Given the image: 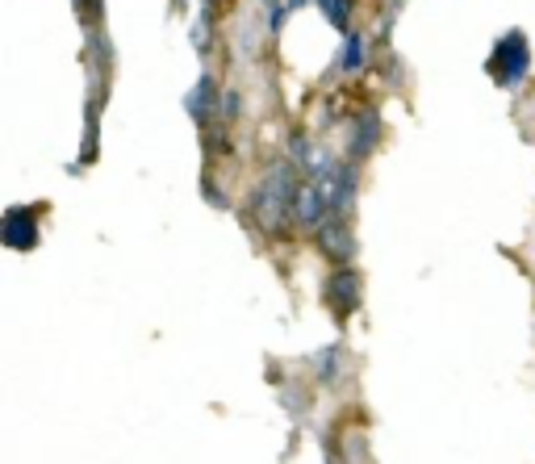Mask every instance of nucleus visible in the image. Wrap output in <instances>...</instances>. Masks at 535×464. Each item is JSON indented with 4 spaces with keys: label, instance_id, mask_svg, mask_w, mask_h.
Masks as SVG:
<instances>
[{
    "label": "nucleus",
    "instance_id": "7ed1b4c3",
    "mask_svg": "<svg viewBox=\"0 0 535 464\" xmlns=\"http://www.w3.org/2000/svg\"><path fill=\"white\" fill-rule=\"evenodd\" d=\"M0 239H5V247H13V251L38 247V218H34L30 205H13V210H5V218H0Z\"/></svg>",
    "mask_w": 535,
    "mask_h": 464
},
{
    "label": "nucleus",
    "instance_id": "39448f33",
    "mask_svg": "<svg viewBox=\"0 0 535 464\" xmlns=\"http://www.w3.org/2000/svg\"><path fill=\"white\" fill-rule=\"evenodd\" d=\"M322 247H327V255H335V260H352L356 255V243H352V230H347L343 218H331L327 226H322Z\"/></svg>",
    "mask_w": 535,
    "mask_h": 464
},
{
    "label": "nucleus",
    "instance_id": "ddd939ff",
    "mask_svg": "<svg viewBox=\"0 0 535 464\" xmlns=\"http://www.w3.org/2000/svg\"><path fill=\"white\" fill-rule=\"evenodd\" d=\"M201 5H209V0H201Z\"/></svg>",
    "mask_w": 535,
    "mask_h": 464
},
{
    "label": "nucleus",
    "instance_id": "0eeeda50",
    "mask_svg": "<svg viewBox=\"0 0 535 464\" xmlns=\"http://www.w3.org/2000/svg\"><path fill=\"white\" fill-rule=\"evenodd\" d=\"M377 147V113H364L360 126H356V143H352V155L360 159L364 151Z\"/></svg>",
    "mask_w": 535,
    "mask_h": 464
},
{
    "label": "nucleus",
    "instance_id": "9d476101",
    "mask_svg": "<svg viewBox=\"0 0 535 464\" xmlns=\"http://www.w3.org/2000/svg\"><path fill=\"white\" fill-rule=\"evenodd\" d=\"M360 63H364V42L356 34H347V42H343V67H347V72H360Z\"/></svg>",
    "mask_w": 535,
    "mask_h": 464
},
{
    "label": "nucleus",
    "instance_id": "423d86ee",
    "mask_svg": "<svg viewBox=\"0 0 535 464\" xmlns=\"http://www.w3.org/2000/svg\"><path fill=\"white\" fill-rule=\"evenodd\" d=\"M184 105H189V118L205 126L209 118H214V80L201 76V80L193 84V92H189V101H184Z\"/></svg>",
    "mask_w": 535,
    "mask_h": 464
},
{
    "label": "nucleus",
    "instance_id": "20e7f679",
    "mask_svg": "<svg viewBox=\"0 0 535 464\" xmlns=\"http://www.w3.org/2000/svg\"><path fill=\"white\" fill-rule=\"evenodd\" d=\"M331 301L343 310V314H352L356 306H360V272H352V268H339L335 276H331Z\"/></svg>",
    "mask_w": 535,
    "mask_h": 464
},
{
    "label": "nucleus",
    "instance_id": "9b49d317",
    "mask_svg": "<svg viewBox=\"0 0 535 464\" xmlns=\"http://www.w3.org/2000/svg\"><path fill=\"white\" fill-rule=\"evenodd\" d=\"M209 34H214V26H209V13H201V21L193 26V46H197V51H209V42H214Z\"/></svg>",
    "mask_w": 535,
    "mask_h": 464
},
{
    "label": "nucleus",
    "instance_id": "1a4fd4ad",
    "mask_svg": "<svg viewBox=\"0 0 535 464\" xmlns=\"http://www.w3.org/2000/svg\"><path fill=\"white\" fill-rule=\"evenodd\" d=\"M335 377H339V352H335V347H322V352H318V381L331 385Z\"/></svg>",
    "mask_w": 535,
    "mask_h": 464
},
{
    "label": "nucleus",
    "instance_id": "6e6552de",
    "mask_svg": "<svg viewBox=\"0 0 535 464\" xmlns=\"http://www.w3.org/2000/svg\"><path fill=\"white\" fill-rule=\"evenodd\" d=\"M318 9H322V17H327L335 30L347 34V21H352V0H318Z\"/></svg>",
    "mask_w": 535,
    "mask_h": 464
},
{
    "label": "nucleus",
    "instance_id": "f03ea898",
    "mask_svg": "<svg viewBox=\"0 0 535 464\" xmlns=\"http://www.w3.org/2000/svg\"><path fill=\"white\" fill-rule=\"evenodd\" d=\"M527 67H531V46L523 38V30H506L494 46V59H490V72L502 88H515L523 76H527Z\"/></svg>",
    "mask_w": 535,
    "mask_h": 464
},
{
    "label": "nucleus",
    "instance_id": "f8f14e48",
    "mask_svg": "<svg viewBox=\"0 0 535 464\" xmlns=\"http://www.w3.org/2000/svg\"><path fill=\"white\" fill-rule=\"evenodd\" d=\"M222 113H226V118H239V92H226V97H222Z\"/></svg>",
    "mask_w": 535,
    "mask_h": 464
},
{
    "label": "nucleus",
    "instance_id": "f257e3e1",
    "mask_svg": "<svg viewBox=\"0 0 535 464\" xmlns=\"http://www.w3.org/2000/svg\"><path fill=\"white\" fill-rule=\"evenodd\" d=\"M297 193H301V180H297V168L293 164H276L268 172V180L260 184L255 193V218L268 235H281L285 222L297 218Z\"/></svg>",
    "mask_w": 535,
    "mask_h": 464
}]
</instances>
